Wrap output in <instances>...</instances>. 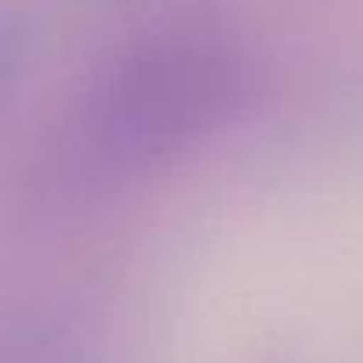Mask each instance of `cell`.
I'll return each instance as SVG.
<instances>
[{"label": "cell", "instance_id": "cell-1", "mask_svg": "<svg viewBox=\"0 0 363 363\" xmlns=\"http://www.w3.org/2000/svg\"><path fill=\"white\" fill-rule=\"evenodd\" d=\"M250 89L246 54L218 33L178 29L139 40L82 93L65 157L93 182L160 167L221 132Z\"/></svg>", "mask_w": 363, "mask_h": 363}, {"label": "cell", "instance_id": "cell-2", "mask_svg": "<svg viewBox=\"0 0 363 363\" xmlns=\"http://www.w3.org/2000/svg\"><path fill=\"white\" fill-rule=\"evenodd\" d=\"M260 363H299V359H289V356H264Z\"/></svg>", "mask_w": 363, "mask_h": 363}]
</instances>
